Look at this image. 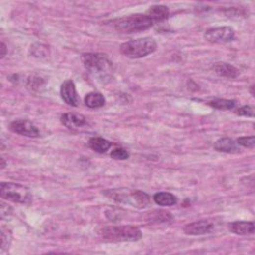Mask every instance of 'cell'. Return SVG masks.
I'll use <instances>...</instances> for the list:
<instances>
[{"mask_svg":"<svg viewBox=\"0 0 255 255\" xmlns=\"http://www.w3.org/2000/svg\"><path fill=\"white\" fill-rule=\"evenodd\" d=\"M155 21L148 14H134L114 21L115 29L120 33L130 34L150 29Z\"/></svg>","mask_w":255,"mask_h":255,"instance_id":"obj_1","label":"cell"},{"mask_svg":"<svg viewBox=\"0 0 255 255\" xmlns=\"http://www.w3.org/2000/svg\"><path fill=\"white\" fill-rule=\"evenodd\" d=\"M101 237L109 242L138 241L142 238V231L131 226L106 227L99 231Z\"/></svg>","mask_w":255,"mask_h":255,"instance_id":"obj_2","label":"cell"},{"mask_svg":"<svg viewBox=\"0 0 255 255\" xmlns=\"http://www.w3.org/2000/svg\"><path fill=\"white\" fill-rule=\"evenodd\" d=\"M82 62L91 74L102 79L110 76L113 71V63L101 53H84Z\"/></svg>","mask_w":255,"mask_h":255,"instance_id":"obj_3","label":"cell"},{"mask_svg":"<svg viewBox=\"0 0 255 255\" xmlns=\"http://www.w3.org/2000/svg\"><path fill=\"white\" fill-rule=\"evenodd\" d=\"M157 42L153 38H140L128 41L121 46V52L131 59H139L148 56L157 50Z\"/></svg>","mask_w":255,"mask_h":255,"instance_id":"obj_4","label":"cell"},{"mask_svg":"<svg viewBox=\"0 0 255 255\" xmlns=\"http://www.w3.org/2000/svg\"><path fill=\"white\" fill-rule=\"evenodd\" d=\"M0 195L4 199L21 204H30L33 200V196L28 188L14 183H2Z\"/></svg>","mask_w":255,"mask_h":255,"instance_id":"obj_5","label":"cell"},{"mask_svg":"<svg viewBox=\"0 0 255 255\" xmlns=\"http://www.w3.org/2000/svg\"><path fill=\"white\" fill-rule=\"evenodd\" d=\"M235 32L231 27H212L205 31L204 38L210 43H227L234 39Z\"/></svg>","mask_w":255,"mask_h":255,"instance_id":"obj_6","label":"cell"},{"mask_svg":"<svg viewBox=\"0 0 255 255\" xmlns=\"http://www.w3.org/2000/svg\"><path fill=\"white\" fill-rule=\"evenodd\" d=\"M113 198L116 201L133 204L134 206L139 207V208H142L150 203V197L142 191H133L129 194V196L128 195H125V196L116 195V196H113Z\"/></svg>","mask_w":255,"mask_h":255,"instance_id":"obj_7","label":"cell"},{"mask_svg":"<svg viewBox=\"0 0 255 255\" xmlns=\"http://www.w3.org/2000/svg\"><path fill=\"white\" fill-rule=\"evenodd\" d=\"M10 130L18 135L29 138H37L40 135L37 127L27 120H16L12 122L10 124Z\"/></svg>","mask_w":255,"mask_h":255,"instance_id":"obj_8","label":"cell"},{"mask_svg":"<svg viewBox=\"0 0 255 255\" xmlns=\"http://www.w3.org/2000/svg\"><path fill=\"white\" fill-rule=\"evenodd\" d=\"M61 96L66 104L72 107H78L79 97L76 91L75 83L72 80L65 81L61 86Z\"/></svg>","mask_w":255,"mask_h":255,"instance_id":"obj_9","label":"cell"},{"mask_svg":"<svg viewBox=\"0 0 255 255\" xmlns=\"http://www.w3.org/2000/svg\"><path fill=\"white\" fill-rule=\"evenodd\" d=\"M213 229V225L206 221H200L189 224L184 227V232L188 235H203L210 233Z\"/></svg>","mask_w":255,"mask_h":255,"instance_id":"obj_10","label":"cell"},{"mask_svg":"<svg viewBox=\"0 0 255 255\" xmlns=\"http://www.w3.org/2000/svg\"><path fill=\"white\" fill-rule=\"evenodd\" d=\"M61 122L65 127L71 130L79 129L84 125H86L87 123L86 118L84 116L79 114H71V113L63 114L61 116Z\"/></svg>","mask_w":255,"mask_h":255,"instance_id":"obj_11","label":"cell"},{"mask_svg":"<svg viewBox=\"0 0 255 255\" xmlns=\"http://www.w3.org/2000/svg\"><path fill=\"white\" fill-rule=\"evenodd\" d=\"M212 70L217 75L226 78H236L239 75V70L227 63H216L212 66Z\"/></svg>","mask_w":255,"mask_h":255,"instance_id":"obj_12","label":"cell"},{"mask_svg":"<svg viewBox=\"0 0 255 255\" xmlns=\"http://www.w3.org/2000/svg\"><path fill=\"white\" fill-rule=\"evenodd\" d=\"M214 149L217 152L227 153V154H233L239 152L236 142L229 138H222L218 141H216L214 143Z\"/></svg>","mask_w":255,"mask_h":255,"instance_id":"obj_13","label":"cell"},{"mask_svg":"<svg viewBox=\"0 0 255 255\" xmlns=\"http://www.w3.org/2000/svg\"><path fill=\"white\" fill-rule=\"evenodd\" d=\"M231 232L237 235H249L254 233V224L252 222H234L229 225Z\"/></svg>","mask_w":255,"mask_h":255,"instance_id":"obj_14","label":"cell"},{"mask_svg":"<svg viewBox=\"0 0 255 255\" xmlns=\"http://www.w3.org/2000/svg\"><path fill=\"white\" fill-rule=\"evenodd\" d=\"M89 145L93 151L103 154V153H106L109 149L111 148L112 142L107 141L106 139L100 138V137H94V138L90 139Z\"/></svg>","mask_w":255,"mask_h":255,"instance_id":"obj_15","label":"cell"},{"mask_svg":"<svg viewBox=\"0 0 255 255\" xmlns=\"http://www.w3.org/2000/svg\"><path fill=\"white\" fill-rule=\"evenodd\" d=\"M170 11L169 8L167 6L164 5H155L152 6L149 11H148V15L155 21H163L165 19H167L169 17Z\"/></svg>","mask_w":255,"mask_h":255,"instance_id":"obj_16","label":"cell"},{"mask_svg":"<svg viewBox=\"0 0 255 255\" xmlns=\"http://www.w3.org/2000/svg\"><path fill=\"white\" fill-rule=\"evenodd\" d=\"M85 104L87 107L91 108V109H96V108H101L105 105L106 100L104 98V96L100 93H96V92H92L89 93L84 100Z\"/></svg>","mask_w":255,"mask_h":255,"instance_id":"obj_17","label":"cell"},{"mask_svg":"<svg viewBox=\"0 0 255 255\" xmlns=\"http://www.w3.org/2000/svg\"><path fill=\"white\" fill-rule=\"evenodd\" d=\"M154 200L161 206H171L177 202V198L170 193H158L154 196Z\"/></svg>","mask_w":255,"mask_h":255,"instance_id":"obj_18","label":"cell"},{"mask_svg":"<svg viewBox=\"0 0 255 255\" xmlns=\"http://www.w3.org/2000/svg\"><path fill=\"white\" fill-rule=\"evenodd\" d=\"M208 105L217 110H231L236 105V102L233 100H226V99H216L208 102Z\"/></svg>","mask_w":255,"mask_h":255,"instance_id":"obj_19","label":"cell"},{"mask_svg":"<svg viewBox=\"0 0 255 255\" xmlns=\"http://www.w3.org/2000/svg\"><path fill=\"white\" fill-rule=\"evenodd\" d=\"M31 54L34 57H37V58H43V57H47L49 54V49L47 46L43 45V44H39V43H36L33 44L31 46Z\"/></svg>","mask_w":255,"mask_h":255,"instance_id":"obj_20","label":"cell"},{"mask_svg":"<svg viewBox=\"0 0 255 255\" xmlns=\"http://www.w3.org/2000/svg\"><path fill=\"white\" fill-rule=\"evenodd\" d=\"M151 217L154 218L156 223H164V222H170L171 220V214L168 211L158 210L152 212Z\"/></svg>","mask_w":255,"mask_h":255,"instance_id":"obj_21","label":"cell"},{"mask_svg":"<svg viewBox=\"0 0 255 255\" xmlns=\"http://www.w3.org/2000/svg\"><path fill=\"white\" fill-rule=\"evenodd\" d=\"M110 156H111L112 159H114V160H120V161L127 160V159L130 157L129 153H128L125 149H123V148H116V149H114V150L111 152Z\"/></svg>","mask_w":255,"mask_h":255,"instance_id":"obj_22","label":"cell"},{"mask_svg":"<svg viewBox=\"0 0 255 255\" xmlns=\"http://www.w3.org/2000/svg\"><path fill=\"white\" fill-rule=\"evenodd\" d=\"M10 242H11L10 231L5 227H1V249L4 250L5 248H8Z\"/></svg>","mask_w":255,"mask_h":255,"instance_id":"obj_23","label":"cell"},{"mask_svg":"<svg viewBox=\"0 0 255 255\" xmlns=\"http://www.w3.org/2000/svg\"><path fill=\"white\" fill-rule=\"evenodd\" d=\"M238 144L242 145L244 148L248 149H253L255 145V139L254 136H249V137H241L237 140Z\"/></svg>","mask_w":255,"mask_h":255,"instance_id":"obj_24","label":"cell"},{"mask_svg":"<svg viewBox=\"0 0 255 255\" xmlns=\"http://www.w3.org/2000/svg\"><path fill=\"white\" fill-rule=\"evenodd\" d=\"M236 114L238 116L243 117H254V109L251 106H243L236 111Z\"/></svg>","mask_w":255,"mask_h":255,"instance_id":"obj_25","label":"cell"},{"mask_svg":"<svg viewBox=\"0 0 255 255\" xmlns=\"http://www.w3.org/2000/svg\"><path fill=\"white\" fill-rule=\"evenodd\" d=\"M6 55V46L4 43H1V58H4Z\"/></svg>","mask_w":255,"mask_h":255,"instance_id":"obj_26","label":"cell"}]
</instances>
